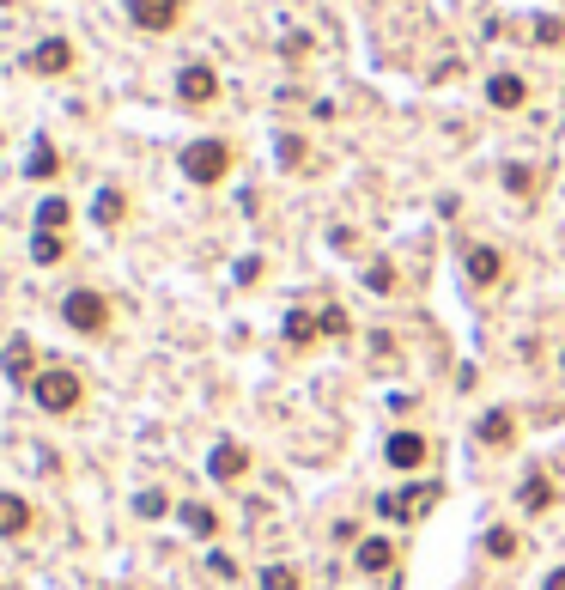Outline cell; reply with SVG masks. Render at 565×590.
<instances>
[{
  "mask_svg": "<svg viewBox=\"0 0 565 590\" xmlns=\"http://www.w3.org/2000/svg\"><path fill=\"white\" fill-rule=\"evenodd\" d=\"M316 335H322V323H316V317H304V311H292V317H286V341H292V347H310Z\"/></svg>",
  "mask_w": 565,
  "mask_h": 590,
  "instance_id": "obj_19",
  "label": "cell"
},
{
  "mask_svg": "<svg viewBox=\"0 0 565 590\" xmlns=\"http://www.w3.org/2000/svg\"><path fill=\"white\" fill-rule=\"evenodd\" d=\"M389 566H395V548L383 536H365L359 542V572H389Z\"/></svg>",
  "mask_w": 565,
  "mask_h": 590,
  "instance_id": "obj_16",
  "label": "cell"
},
{
  "mask_svg": "<svg viewBox=\"0 0 565 590\" xmlns=\"http://www.w3.org/2000/svg\"><path fill=\"white\" fill-rule=\"evenodd\" d=\"M262 590H298V572L292 566H262Z\"/></svg>",
  "mask_w": 565,
  "mask_h": 590,
  "instance_id": "obj_24",
  "label": "cell"
},
{
  "mask_svg": "<svg viewBox=\"0 0 565 590\" xmlns=\"http://www.w3.org/2000/svg\"><path fill=\"white\" fill-rule=\"evenodd\" d=\"M365 286L377 292V299H389V292H395V268H389V262H371V268H365Z\"/></svg>",
  "mask_w": 565,
  "mask_h": 590,
  "instance_id": "obj_23",
  "label": "cell"
},
{
  "mask_svg": "<svg viewBox=\"0 0 565 590\" xmlns=\"http://www.w3.org/2000/svg\"><path fill=\"white\" fill-rule=\"evenodd\" d=\"M383 518H420V511L438 505V487H414V493H383Z\"/></svg>",
  "mask_w": 565,
  "mask_h": 590,
  "instance_id": "obj_9",
  "label": "cell"
},
{
  "mask_svg": "<svg viewBox=\"0 0 565 590\" xmlns=\"http://www.w3.org/2000/svg\"><path fill=\"white\" fill-rule=\"evenodd\" d=\"M225 171H231V146L225 140H189L183 146V177L189 183L213 189V183H225Z\"/></svg>",
  "mask_w": 565,
  "mask_h": 590,
  "instance_id": "obj_3",
  "label": "cell"
},
{
  "mask_svg": "<svg viewBox=\"0 0 565 590\" xmlns=\"http://www.w3.org/2000/svg\"><path fill=\"white\" fill-rule=\"evenodd\" d=\"M25 67H31V73H67V67H73V43H67V37H43V43L25 55Z\"/></svg>",
  "mask_w": 565,
  "mask_h": 590,
  "instance_id": "obj_8",
  "label": "cell"
},
{
  "mask_svg": "<svg viewBox=\"0 0 565 590\" xmlns=\"http://www.w3.org/2000/svg\"><path fill=\"white\" fill-rule=\"evenodd\" d=\"M541 590H565V566H559V572H547V584H541Z\"/></svg>",
  "mask_w": 565,
  "mask_h": 590,
  "instance_id": "obj_30",
  "label": "cell"
},
{
  "mask_svg": "<svg viewBox=\"0 0 565 590\" xmlns=\"http://www.w3.org/2000/svg\"><path fill=\"white\" fill-rule=\"evenodd\" d=\"M553 505V481L547 475H529V487H523V511H547Z\"/></svg>",
  "mask_w": 565,
  "mask_h": 590,
  "instance_id": "obj_20",
  "label": "cell"
},
{
  "mask_svg": "<svg viewBox=\"0 0 565 590\" xmlns=\"http://www.w3.org/2000/svg\"><path fill=\"white\" fill-rule=\"evenodd\" d=\"M177 518H183V524H189L195 536H213V530H219V518H213V511H207V505H183V511H177Z\"/></svg>",
  "mask_w": 565,
  "mask_h": 590,
  "instance_id": "obj_22",
  "label": "cell"
},
{
  "mask_svg": "<svg viewBox=\"0 0 565 590\" xmlns=\"http://www.w3.org/2000/svg\"><path fill=\"white\" fill-rule=\"evenodd\" d=\"M177 98H183V104H213V98H219V73H213L207 61H189V67L177 73Z\"/></svg>",
  "mask_w": 565,
  "mask_h": 590,
  "instance_id": "obj_5",
  "label": "cell"
},
{
  "mask_svg": "<svg viewBox=\"0 0 565 590\" xmlns=\"http://www.w3.org/2000/svg\"><path fill=\"white\" fill-rule=\"evenodd\" d=\"M0 7H7V0H0Z\"/></svg>",
  "mask_w": 565,
  "mask_h": 590,
  "instance_id": "obj_32",
  "label": "cell"
},
{
  "mask_svg": "<svg viewBox=\"0 0 565 590\" xmlns=\"http://www.w3.org/2000/svg\"><path fill=\"white\" fill-rule=\"evenodd\" d=\"M523 98H529L523 73H493V80H487V104L493 110H523Z\"/></svg>",
  "mask_w": 565,
  "mask_h": 590,
  "instance_id": "obj_11",
  "label": "cell"
},
{
  "mask_svg": "<svg viewBox=\"0 0 565 590\" xmlns=\"http://www.w3.org/2000/svg\"><path fill=\"white\" fill-rule=\"evenodd\" d=\"M55 165H61V159H55V146L37 140V146H31V159H25V171H31V177H55Z\"/></svg>",
  "mask_w": 565,
  "mask_h": 590,
  "instance_id": "obj_21",
  "label": "cell"
},
{
  "mask_svg": "<svg viewBox=\"0 0 565 590\" xmlns=\"http://www.w3.org/2000/svg\"><path fill=\"white\" fill-rule=\"evenodd\" d=\"M25 530H31V505H25L19 493H0V536L13 542V536H25Z\"/></svg>",
  "mask_w": 565,
  "mask_h": 590,
  "instance_id": "obj_12",
  "label": "cell"
},
{
  "mask_svg": "<svg viewBox=\"0 0 565 590\" xmlns=\"http://www.w3.org/2000/svg\"><path fill=\"white\" fill-rule=\"evenodd\" d=\"M67 226H73L67 195H43V201H37V232H67Z\"/></svg>",
  "mask_w": 565,
  "mask_h": 590,
  "instance_id": "obj_15",
  "label": "cell"
},
{
  "mask_svg": "<svg viewBox=\"0 0 565 590\" xmlns=\"http://www.w3.org/2000/svg\"><path fill=\"white\" fill-rule=\"evenodd\" d=\"M487 554H493V560H511V554H517V536H511V530H493V536H487Z\"/></svg>",
  "mask_w": 565,
  "mask_h": 590,
  "instance_id": "obj_26",
  "label": "cell"
},
{
  "mask_svg": "<svg viewBox=\"0 0 565 590\" xmlns=\"http://www.w3.org/2000/svg\"><path fill=\"white\" fill-rule=\"evenodd\" d=\"M474 438H480V445H511V438H517V420H511L505 408H493V414H480Z\"/></svg>",
  "mask_w": 565,
  "mask_h": 590,
  "instance_id": "obj_14",
  "label": "cell"
},
{
  "mask_svg": "<svg viewBox=\"0 0 565 590\" xmlns=\"http://www.w3.org/2000/svg\"><path fill=\"white\" fill-rule=\"evenodd\" d=\"M128 19L140 25V31H177V19H183V0H128Z\"/></svg>",
  "mask_w": 565,
  "mask_h": 590,
  "instance_id": "obj_4",
  "label": "cell"
},
{
  "mask_svg": "<svg viewBox=\"0 0 565 590\" xmlns=\"http://www.w3.org/2000/svg\"><path fill=\"white\" fill-rule=\"evenodd\" d=\"M0 365H7V378H13V384H37V347H31V341H13Z\"/></svg>",
  "mask_w": 565,
  "mask_h": 590,
  "instance_id": "obj_13",
  "label": "cell"
},
{
  "mask_svg": "<svg viewBox=\"0 0 565 590\" xmlns=\"http://www.w3.org/2000/svg\"><path fill=\"white\" fill-rule=\"evenodd\" d=\"M316 323H322V335H347V311H335V305H329V311H322Z\"/></svg>",
  "mask_w": 565,
  "mask_h": 590,
  "instance_id": "obj_28",
  "label": "cell"
},
{
  "mask_svg": "<svg viewBox=\"0 0 565 590\" xmlns=\"http://www.w3.org/2000/svg\"><path fill=\"white\" fill-rule=\"evenodd\" d=\"M383 457H389V469H420L432 457V445H426V432H389Z\"/></svg>",
  "mask_w": 565,
  "mask_h": 590,
  "instance_id": "obj_6",
  "label": "cell"
},
{
  "mask_svg": "<svg viewBox=\"0 0 565 590\" xmlns=\"http://www.w3.org/2000/svg\"><path fill=\"white\" fill-rule=\"evenodd\" d=\"M61 256H67V238H61V232H37V238H31V262H37V268H55Z\"/></svg>",
  "mask_w": 565,
  "mask_h": 590,
  "instance_id": "obj_17",
  "label": "cell"
},
{
  "mask_svg": "<svg viewBox=\"0 0 565 590\" xmlns=\"http://www.w3.org/2000/svg\"><path fill=\"white\" fill-rule=\"evenodd\" d=\"M529 183H535L529 165H505V189H511V195H529Z\"/></svg>",
  "mask_w": 565,
  "mask_h": 590,
  "instance_id": "obj_25",
  "label": "cell"
},
{
  "mask_svg": "<svg viewBox=\"0 0 565 590\" xmlns=\"http://www.w3.org/2000/svg\"><path fill=\"white\" fill-rule=\"evenodd\" d=\"M165 511V493H140V518H158Z\"/></svg>",
  "mask_w": 565,
  "mask_h": 590,
  "instance_id": "obj_29",
  "label": "cell"
},
{
  "mask_svg": "<svg viewBox=\"0 0 565 590\" xmlns=\"http://www.w3.org/2000/svg\"><path fill=\"white\" fill-rule=\"evenodd\" d=\"M244 469H250V457H244V445H213V457H207V475L213 481H244Z\"/></svg>",
  "mask_w": 565,
  "mask_h": 590,
  "instance_id": "obj_10",
  "label": "cell"
},
{
  "mask_svg": "<svg viewBox=\"0 0 565 590\" xmlns=\"http://www.w3.org/2000/svg\"><path fill=\"white\" fill-rule=\"evenodd\" d=\"M79 396H86V384H79V372H61V365L37 372V384H31V402H37L43 414H73Z\"/></svg>",
  "mask_w": 565,
  "mask_h": 590,
  "instance_id": "obj_1",
  "label": "cell"
},
{
  "mask_svg": "<svg viewBox=\"0 0 565 590\" xmlns=\"http://www.w3.org/2000/svg\"><path fill=\"white\" fill-rule=\"evenodd\" d=\"M128 219V195L122 189H98V226H122Z\"/></svg>",
  "mask_w": 565,
  "mask_h": 590,
  "instance_id": "obj_18",
  "label": "cell"
},
{
  "mask_svg": "<svg viewBox=\"0 0 565 590\" xmlns=\"http://www.w3.org/2000/svg\"><path fill=\"white\" fill-rule=\"evenodd\" d=\"M280 165H304V140L298 134H280Z\"/></svg>",
  "mask_w": 565,
  "mask_h": 590,
  "instance_id": "obj_27",
  "label": "cell"
},
{
  "mask_svg": "<svg viewBox=\"0 0 565 590\" xmlns=\"http://www.w3.org/2000/svg\"><path fill=\"white\" fill-rule=\"evenodd\" d=\"M462 274H468L474 286H499V274H505V256H499L493 244H474V250L462 256Z\"/></svg>",
  "mask_w": 565,
  "mask_h": 590,
  "instance_id": "obj_7",
  "label": "cell"
},
{
  "mask_svg": "<svg viewBox=\"0 0 565 590\" xmlns=\"http://www.w3.org/2000/svg\"><path fill=\"white\" fill-rule=\"evenodd\" d=\"M559 372H565V353H559Z\"/></svg>",
  "mask_w": 565,
  "mask_h": 590,
  "instance_id": "obj_31",
  "label": "cell"
},
{
  "mask_svg": "<svg viewBox=\"0 0 565 590\" xmlns=\"http://www.w3.org/2000/svg\"><path fill=\"white\" fill-rule=\"evenodd\" d=\"M61 323H67L73 335H104V329H110V305H104V292L73 286L67 299H61Z\"/></svg>",
  "mask_w": 565,
  "mask_h": 590,
  "instance_id": "obj_2",
  "label": "cell"
}]
</instances>
